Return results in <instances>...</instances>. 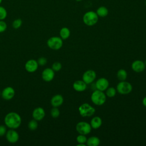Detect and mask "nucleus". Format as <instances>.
Returning <instances> with one entry per match:
<instances>
[{
  "mask_svg": "<svg viewBox=\"0 0 146 146\" xmlns=\"http://www.w3.org/2000/svg\"><path fill=\"white\" fill-rule=\"evenodd\" d=\"M4 122L6 127L10 129H16L21 125L22 119L18 113L10 112L6 115L4 119Z\"/></svg>",
  "mask_w": 146,
  "mask_h": 146,
  "instance_id": "obj_1",
  "label": "nucleus"
},
{
  "mask_svg": "<svg viewBox=\"0 0 146 146\" xmlns=\"http://www.w3.org/2000/svg\"><path fill=\"white\" fill-rule=\"evenodd\" d=\"M106 94H104L103 91L95 90L91 95V100L94 104L96 106H102L106 102Z\"/></svg>",
  "mask_w": 146,
  "mask_h": 146,
  "instance_id": "obj_2",
  "label": "nucleus"
},
{
  "mask_svg": "<svg viewBox=\"0 0 146 146\" xmlns=\"http://www.w3.org/2000/svg\"><path fill=\"white\" fill-rule=\"evenodd\" d=\"M83 21L84 24L88 26H94L98 21V15L96 12L90 11L84 14L83 17Z\"/></svg>",
  "mask_w": 146,
  "mask_h": 146,
  "instance_id": "obj_3",
  "label": "nucleus"
},
{
  "mask_svg": "<svg viewBox=\"0 0 146 146\" xmlns=\"http://www.w3.org/2000/svg\"><path fill=\"white\" fill-rule=\"evenodd\" d=\"M78 110L80 115L82 117L91 116L95 112V109L90 104L87 103H84L81 104L79 106Z\"/></svg>",
  "mask_w": 146,
  "mask_h": 146,
  "instance_id": "obj_4",
  "label": "nucleus"
},
{
  "mask_svg": "<svg viewBox=\"0 0 146 146\" xmlns=\"http://www.w3.org/2000/svg\"><path fill=\"white\" fill-rule=\"evenodd\" d=\"M47 45L52 50H58L63 46V39L59 36H52L47 40Z\"/></svg>",
  "mask_w": 146,
  "mask_h": 146,
  "instance_id": "obj_5",
  "label": "nucleus"
},
{
  "mask_svg": "<svg viewBox=\"0 0 146 146\" xmlns=\"http://www.w3.org/2000/svg\"><path fill=\"white\" fill-rule=\"evenodd\" d=\"M132 90L131 84L125 80L120 81L116 86V91L120 94L126 95L130 93Z\"/></svg>",
  "mask_w": 146,
  "mask_h": 146,
  "instance_id": "obj_6",
  "label": "nucleus"
},
{
  "mask_svg": "<svg viewBox=\"0 0 146 146\" xmlns=\"http://www.w3.org/2000/svg\"><path fill=\"white\" fill-rule=\"evenodd\" d=\"M90 124L86 121H79L76 125V130L79 134L88 135L91 131Z\"/></svg>",
  "mask_w": 146,
  "mask_h": 146,
  "instance_id": "obj_7",
  "label": "nucleus"
},
{
  "mask_svg": "<svg viewBox=\"0 0 146 146\" xmlns=\"http://www.w3.org/2000/svg\"><path fill=\"white\" fill-rule=\"evenodd\" d=\"M7 141L11 144L17 143L19 138L18 133L14 129H10L5 134Z\"/></svg>",
  "mask_w": 146,
  "mask_h": 146,
  "instance_id": "obj_8",
  "label": "nucleus"
},
{
  "mask_svg": "<svg viewBox=\"0 0 146 146\" xmlns=\"http://www.w3.org/2000/svg\"><path fill=\"white\" fill-rule=\"evenodd\" d=\"M96 76V72L92 70H88L85 71L82 75V80L87 84L92 83Z\"/></svg>",
  "mask_w": 146,
  "mask_h": 146,
  "instance_id": "obj_9",
  "label": "nucleus"
},
{
  "mask_svg": "<svg viewBox=\"0 0 146 146\" xmlns=\"http://www.w3.org/2000/svg\"><path fill=\"white\" fill-rule=\"evenodd\" d=\"M15 95V90L12 87H6L2 91V98L5 100L12 99Z\"/></svg>",
  "mask_w": 146,
  "mask_h": 146,
  "instance_id": "obj_10",
  "label": "nucleus"
},
{
  "mask_svg": "<svg viewBox=\"0 0 146 146\" xmlns=\"http://www.w3.org/2000/svg\"><path fill=\"white\" fill-rule=\"evenodd\" d=\"M96 90L102 91H106L109 86V82L105 78H100L95 83Z\"/></svg>",
  "mask_w": 146,
  "mask_h": 146,
  "instance_id": "obj_11",
  "label": "nucleus"
},
{
  "mask_svg": "<svg viewBox=\"0 0 146 146\" xmlns=\"http://www.w3.org/2000/svg\"><path fill=\"white\" fill-rule=\"evenodd\" d=\"M55 71L51 68H46L42 72V79L47 82H51L54 78Z\"/></svg>",
  "mask_w": 146,
  "mask_h": 146,
  "instance_id": "obj_12",
  "label": "nucleus"
},
{
  "mask_svg": "<svg viewBox=\"0 0 146 146\" xmlns=\"http://www.w3.org/2000/svg\"><path fill=\"white\" fill-rule=\"evenodd\" d=\"M38 63L37 60L35 59H29L25 65V70L29 72H34L36 71L38 68Z\"/></svg>",
  "mask_w": 146,
  "mask_h": 146,
  "instance_id": "obj_13",
  "label": "nucleus"
},
{
  "mask_svg": "<svg viewBox=\"0 0 146 146\" xmlns=\"http://www.w3.org/2000/svg\"><path fill=\"white\" fill-rule=\"evenodd\" d=\"M44 110L40 107L35 108L32 113V116L34 119L37 121H40L43 119L45 116Z\"/></svg>",
  "mask_w": 146,
  "mask_h": 146,
  "instance_id": "obj_14",
  "label": "nucleus"
},
{
  "mask_svg": "<svg viewBox=\"0 0 146 146\" xmlns=\"http://www.w3.org/2000/svg\"><path fill=\"white\" fill-rule=\"evenodd\" d=\"M131 68L136 72H141L145 70V65L144 62L140 60H136L132 62Z\"/></svg>",
  "mask_w": 146,
  "mask_h": 146,
  "instance_id": "obj_15",
  "label": "nucleus"
},
{
  "mask_svg": "<svg viewBox=\"0 0 146 146\" xmlns=\"http://www.w3.org/2000/svg\"><path fill=\"white\" fill-rule=\"evenodd\" d=\"M63 101L64 99L63 96L60 94H56L52 97L50 102L52 107H58L63 104Z\"/></svg>",
  "mask_w": 146,
  "mask_h": 146,
  "instance_id": "obj_16",
  "label": "nucleus"
},
{
  "mask_svg": "<svg viewBox=\"0 0 146 146\" xmlns=\"http://www.w3.org/2000/svg\"><path fill=\"white\" fill-rule=\"evenodd\" d=\"M73 88L78 92H83L87 88V84L82 80H76L73 83Z\"/></svg>",
  "mask_w": 146,
  "mask_h": 146,
  "instance_id": "obj_17",
  "label": "nucleus"
},
{
  "mask_svg": "<svg viewBox=\"0 0 146 146\" xmlns=\"http://www.w3.org/2000/svg\"><path fill=\"white\" fill-rule=\"evenodd\" d=\"M102 124V120L99 116L94 117L90 121V125L92 128L96 129L101 127Z\"/></svg>",
  "mask_w": 146,
  "mask_h": 146,
  "instance_id": "obj_18",
  "label": "nucleus"
},
{
  "mask_svg": "<svg viewBox=\"0 0 146 146\" xmlns=\"http://www.w3.org/2000/svg\"><path fill=\"white\" fill-rule=\"evenodd\" d=\"M100 139L96 136H91L87 139L86 144L88 146H98L100 144Z\"/></svg>",
  "mask_w": 146,
  "mask_h": 146,
  "instance_id": "obj_19",
  "label": "nucleus"
},
{
  "mask_svg": "<svg viewBox=\"0 0 146 146\" xmlns=\"http://www.w3.org/2000/svg\"><path fill=\"white\" fill-rule=\"evenodd\" d=\"M59 35L60 37L62 39H67L69 38L70 35V30L66 27H62L59 31Z\"/></svg>",
  "mask_w": 146,
  "mask_h": 146,
  "instance_id": "obj_20",
  "label": "nucleus"
},
{
  "mask_svg": "<svg viewBox=\"0 0 146 146\" xmlns=\"http://www.w3.org/2000/svg\"><path fill=\"white\" fill-rule=\"evenodd\" d=\"M96 13L98 17H105L108 14V10L105 6H100L97 9Z\"/></svg>",
  "mask_w": 146,
  "mask_h": 146,
  "instance_id": "obj_21",
  "label": "nucleus"
},
{
  "mask_svg": "<svg viewBox=\"0 0 146 146\" xmlns=\"http://www.w3.org/2000/svg\"><path fill=\"white\" fill-rule=\"evenodd\" d=\"M117 78L120 81L125 80L127 77V72L124 69H120L117 72Z\"/></svg>",
  "mask_w": 146,
  "mask_h": 146,
  "instance_id": "obj_22",
  "label": "nucleus"
},
{
  "mask_svg": "<svg viewBox=\"0 0 146 146\" xmlns=\"http://www.w3.org/2000/svg\"><path fill=\"white\" fill-rule=\"evenodd\" d=\"M116 90L112 87H108L106 90V95L108 98H113L116 95Z\"/></svg>",
  "mask_w": 146,
  "mask_h": 146,
  "instance_id": "obj_23",
  "label": "nucleus"
},
{
  "mask_svg": "<svg viewBox=\"0 0 146 146\" xmlns=\"http://www.w3.org/2000/svg\"><path fill=\"white\" fill-rule=\"evenodd\" d=\"M38 121L35 120V119H32L31 120L29 123H28V127L29 128V129H30L31 131H34L35 129H36V128H38Z\"/></svg>",
  "mask_w": 146,
  "mask_h": 146,
  "instance_id": "obj_24",
  "label": "nucleus"
},
{
  "mask_svg": "<svg viewBox=\"0 0 146 146\" xmlns=\"http://www.w3.org/2000/svg\"><path fill=\"white\" fill-rule=\"evenodd\" d=\"M22 25V20L21 18H17L12 22V26L15 29H18Z\"/></svg>",
  "mask_w": 146,
  "mask_h": 146,
  "instance_id": "obj_25",
  "label": "nucleus"
},
{
  "mask_svg": "<svg viewBox=\"0 0 146 146\" xmlns=\"http://www.w3.org/2000/svg\"><path fill=\"white\" fill-rule=\"evenodd\" d=\"M7 16L6 9L2 6L0 5V20H5Z\"/></svg>",
  "mask_w": 146,
  "mask_h": 146,
  "instance_id": "obj_26",
  "label": "nucleus"
},
{
  "mask_svg": "<svg viewBox=\"0 0 146 146\" xmlns=\"http://www.w3.org/2000/svg\"><path fill=\"white\" fill-rule=\"evenodd\" d=\"M50 114L53 118H57L60 115V111L58 107H53V108L51 110Z\"/></svg>",
  "mask_w": 146,
  "mask_h": 146,
  "instance_id": "obj_27",
  "label": "nucleus"
},
{
  "mask_svg": "<svg viewBox=\"0 0 146 146\" xmlns=\"http://www.w3.org/2000/svg\"><path fill=\"white\" fill-rule=\"evenodd\" d=\"M87 137H86V135L79 134L76 137V141L78 143V144H85L87 141Z\"/></svg>",
  "mask_w": 146,
  "mask_h": 146,
  "instance_id": "obj_28",
  "label": "nucleus"
},
{
  "mask_svg": "<svg viewBox=\"0 0 146 146\" xmlns=\"http://www.w3.org/2000/svg\"><path fill=\"white\" fill-rule=\"evenodd\" d=\"M51 68L54 71H59L62 68V64L59 62H55L52 64Z\"/></svg>",
  "mask_w": 146,
  "mask_h": 146,
  "instance_id": "obj_29",
  "label": "nucleus"
},
{
  "mask_svg": "<svg viewBox=\"0 0 146 146\" xmlns=\"http://www.w3.org/2000/svg\"><path fill=\"white\" fill-rule=\"evenodd\" d=\"M7 24L4 20H0V33H3L7 29Z\"/></svg>",
  "mask_w": 146,
  "mask_h": 146,
  "instance_id": "obj_30",
  "label": "nucleus"
},
{
  "mask_svg": "<svg viewBox=\"0 0 146 146\" xmlns=\"http://www.w3.org/2000/svg\"><path fill=\"white\" fill-rule=\"evenodd\" d=\"M37 62H38L39 66H43L47 63V60L45 57H40L38 59Z\"/></svg>",
  "mask_w": 146,
  "mask_h": 146,
  "instance_id": "obj_31",
  "label": "nucleus"
},
{
  "mask_svg": "<svg viewBox=\"0 0 146 146\" xmlns=\"http://www.w3.org/2000/svg\"><path fill=\"white\" fill-rule=\"evenodd\" d=\"M6 127L3 125H0V137H2L5 135L6 133Z\"/></svg>",
  "mask_w": 146,
  "mask_h": 146,
  "instance_id": "obj_32",
  "label": "nucleus"
},
{
  "mask_svg": "<svg viewBox=\"0 0 146 146\" xmlns=\"http://www.w3.org/2000/svg\"><path fill=\"white\" fill-rule=\"evenodd\" d=\"M142 103H143V106L146 107V96H145V97L143 98V100H142Z\"/></svg>",
  "mask_w": 146,
  "mask_h": 146,
  "instance_id": "obj_33",
  "label": "nucleus"
},
{
  "mask_svg": "<svg viewBox=\"0 0 146 146\" xmlns=\"http://www.w3.org/2000/svg\"><path fill=\"white\" fill-rule=\"evenodd\" d=\"M77 145L78 146H86V144H78Z\"/></svg>",
  "mask_w": 146,
  "mask_h": 146,
  "instance_id": "obj_34",
  "label": "nucleus"
},
{
  "mask_svg": "<svg viewBox=\"0 0 146 146\" xmlns=\"http://www.w3.org/2000/svg\"><path fill=\"white\" fill-rule=\"evenodd\" d=\"M2 0H0V5L1 4V3H2Z\"/></svg>",
  "mask_w": 146,
  "mask_h": 146,
  "instance_id": "obj_35",
  "label": "nucleus"
},
{
  "mask_svg": "<svg viewBox=\"0 0 146 146\" xmlns=\"http://www.w3.org/2000/svg\"><path fill=\"white\" fill-rule=\"evenodd\" d=\"M144 63H145V66H146V60H145V61L144 62Z\"/></svg>",
  "mask_w": 146,
  "mask_h": 146,
  "instance_id": "obj_36",
  "label": "nucleus"
},
{
  "mask_svg": "<svg viewBox=\"0 0 146 146\" xmlns=\"http://www.w3.org/2000/svg\"><path fill=\"white\" fill-rule=\"evenodd\" d=\"M76 1H82V0H76Z\"/></svg>",
  "mask_w": 146,
  "mask_h": 146,
  "instance_id": "obj_37",
  "label": "nucleus"
}]
</instances>
